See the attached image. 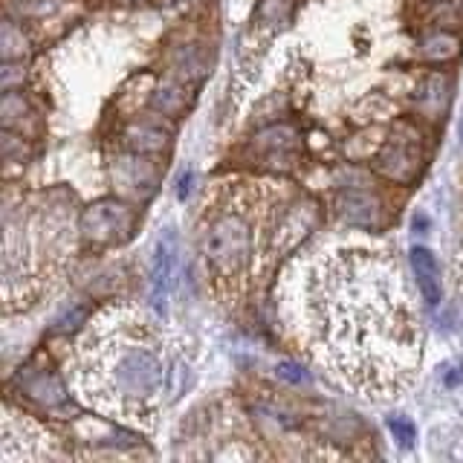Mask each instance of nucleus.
Here are the masks:
<instances>
[{
  "label": "nucleus",
  "instance_id": "f257e3e1",
  "mask_svg": "<svg viewBox=\"0 0 463 463\" xmlns=\"http://www.w3.org/2000/svg\"><path fill=\"white\" fill-rule=\"evenodd\" d=\"M299 339L333 382L363 400H397L423 359V325L403 266L385 247H336L304 269Z\"/></svg>",
  "mask_w": 463,
  "mask_h": 463
},
{
  "label": "nucleus",
  "instance_id": "f03ea898",
  "mask_svg": "<svg viewBox=\"0 0 463 463\" xmlns=\"http://www.w3.org/2000/svg\"><path fill=\"white\" fill-rule=\"evenodd\" d=\"M319 221V205L258 177H226L205 191L197 249L217 299L240 304Z\"/></svg>",
  "mask_w": 463,
  "mask_h": 463
},
{
  "label": "nucleus",
  "instance_id": "7ed1b4c3",
  "mask_svg": "<svg viewBox=\"0 0 463 463\" xmlns=\"http://www.w3.org/2000/svg\"><path fill=\"white\" fill-rule=\"evenodd\" d=\"M179 359L169 336L143 310L113 304L87 319L70 356L82 400L127 426L153 429L174 397Z\"/></svg>",
  "mask_w": 463,
  "mask_h": 463
},
{
  "label": "nucleus",
  "instance_id": "20e7f679",
  "mask_svg": "<svg viewBox=\"0 0 463 463\" xmlns=\"http://www.w3.org/2000/svg\"><path fill=\"white\" fill-rule=\"evenodd\" d=\"M75 247V214L53 200L9 212L4 229V301L6 310L35 304L56 284Z\"/></svg>",
  "mask_w": 463,
  "mask_h": 463
},
{
  "label": "nucleus",
  "instance_id": "39448f33",
  "mask_svg": "<svg viewBox=\"0 0 463 463\" xmlns=\"http://www.w3.org/2000/svg\"><path fill=\"white\" fill-rule=\"evenodd\" d=\"M136 229V209L131 203L105 197L90 203L79 217V235L90 247H119Z\"/></svg>",
  "mask_w": 463,
  "mask_h": 463
},
{
  "label": "nucleus",
  "instance_id": "423d86ee",
  "mask_svg": "<svg viewBox=\"0 0 463 463\" xmlns=\"http://www.w3.org/2000/svg\"><path fill=\"white\" fill-rule=\"evenodd\" d=\"M58 443L53 441L44 426L27 415H15L12 406H6L4 417V446H0V460L4 463H35V460H49L58 458Z\"/></svg>",
  "mask_w": 463,
  "mask_h": 463
},
{
  "label": "nucleus",
  "instance_id": "0eeeda50",
  "mask_svg": "<svg viewBox=\"0 0 463 463\" xmlns=\"http://www.w3.org/2000/svg\"><path fill=\"white\" fill-rule=\"evenodd\" d=\"M177 261H179V235L177 229H162L157 243L151 252V273H148V301L151 310L157 316H165L177 275Z\"/></svg>",
  "mask_w": 463,
  "mask_h": 463
},
{
  "label": "nucleus",
  "instance_id": "6e6552de",
  "mask_svg": "<svg viewBox=\"0 0 463 463\" xmlns=\"http://www.w3.org/2000/svg\"><path fill=\"white\" fill-rule=\"evenodd\" d=\"M420 162H423V153H420V143L417 136L403 127L400 134H394L389 143H385L374 160V171L391 183H411L420 171Z\"/></svg>",
  "mask_w": 463,
  "mask_h": 463
},
{
  "label": "nucleus",
  "instance_id": "1a4fd4ad",
  "mask_svg": "<svg viewBox=\"0 0 463 463\" xmlns=\"http://www.w3.org/2000/svg\"><path fill=\"white\" fill-rule=\"evenodd\" d=\"M339 217L354 229H377L382 223V200L365 186H345L336 200Z\"/></svg>",
  "mask_w": 463,
  "mask_h": 463
},
{
  "label": "nucleus",
  "instance_id": "9d476101",
  "mask_svg": "<svg viewBox=\"0 0 463 463\" xmlns=\"http://www.w3.org/2000/svg\"><path fill=\"white\" fill-rule=\"evenodd\" d=\"M113 179L122 191L148 197L153 186H157V165L148 162L145 153L131 151V157H122L119 162H113Z\"/></svg>",
  "mask_w": 463,
  "mask_h": 463
},
{
  "label": "nucleus",
  "instance_id": "9b49d317",
  "mask_svg": "<svg viewBox=\"0 0 463 463\" xmlns=\"http://www.w3.org/2000/svg\"><path fill=\"white\" fill-rule=\"evenodd\" d=\"M18 382H21V391L27 394L30 400L41 403L44 408H58L67 403V389H64V382L53 374V371L27 368L18 377Z\"/></svg>",
  "mask_w": 463,
  "mask_h": 463
},
{
  "label": "nucleus",
  "instance_id": "f8f14e48",
  "mask_svg": "<svg viewBox=\"0 0 463 463\" xmlns=\"http://www.w3.org/2000/svg\"><path fill=\"white\" fill-rule=\"evenodd\" d=\"M411 273H415L417 290L423 301L429 307H437L443 299V278H441V264H437L434 252L429 247H415L411 249Z\"/></svg>",
  "mask_w": 463,
  "mask_h": 463
},
{
  "label": "nucleus",
  "instance_id": "ddd939ff",
  "mask_svg": "<svg viewBox=\"0 0 463 463\" xmlns=\"http://www.w3.org/2000/svg\"><path fill=\"white\" fill-rule=\"evenodd\" d=\"M171 67L183 79H200V75L209 70V53L203 49V44H183L174 49Z\"/></svg>",
  "mask_w": 463,
  "mask_h": 463
},
{
  "label": "nucleus",
  "instance_id": "4468645a",
  "mask_svg": "<svg viewBox=\"0 0 463 463\" xmlns=\"http://www.w3.org/2000/svg\"><path fill=\"white\" fill-rule=\"evenodd\" d=\"M165 134L157 131V127H151V125H131L125 131V145L127 151H136V153H157L165 148Z\"/></svg>",
  "mask_w": 463,
  "mask_h": 463
},
{
  "label": "nucleus",
  "instance_id": "2eb2a0df",
  "mask_svg": "<svg viewBox=\"0 0 463 463\" xmlns=\"http://www.w3.org/2000/svg\"><path fill=\"white\" fill-rule=\"evenodd\" d=\"M458 53H460V41L449 32H434L423 41V56L432 58V61H449Z\"/></svg>",
  "mask_w": 463,
  "mask_h": 463
},
{
  "label": "nucleus",
  "instance_id": "dca6fc26",
  "mask_svg": "<svg viewBox=\"0 0 463 463\" xmlns=\"http://www.w3.org/2000/svg\"><path fill=\"white\" fill-rule=\"evenodd\" d=\"M153 110H160L162 116H177L179 110L186 108V87L179 84H162L157 93H153Z\"/></svg>",
  "mask_w": 463,
  "mask_h": 463
},
{
  "label": "nucleus",
  "instance_id": "f3484780",
  "mask_svg": "<svg viewBox=\"0 0 463 463\" xmlns=\"http://www.w3.org/2000/svg\"><path fill=\"white\" fill-rule=\"evenodd\" d=\"M0 53H4L6 64L27 56V38H23V32L12 21L4 23V35H0Z\"/></svg>",
  "mask_w": 463,
  "mask_h": 463
},
{
  "label": "nucleus",
  "instance_id": "a211bd4d",
  "mask_svg": "<svg viewBox=\"0 0 463 463\" xmlns=\"http://www.w3.org/2000/svg\"><path fill=\"white\" fill-rule=\"evenodd\" d=\"M293 9V0H261L258 4V18L266 23H278L290 15Z\"/></svg>",
  "mask_w": 463,
  "mask_h": 463
},
{
  "label": "nucleus",
  "instance_id": "6ab92c4d",
  "mask_svg": "<svg viewBox=\"0 0 463 463\" xmlns=\"http://www.w3.org/2000/svg\"><path fill=\"white\" fill-rule=\"evenodd\" d=\"M389 432L394 434V441L400 443L403 449L415 446V441H417V429H415V423L406 420V417H391V420H389Z\"/></svg>",
  "mask_w": 463,
  "mask_h": 463
},
{
  "label": "nucleus",
  "instance_id": "aec40b11",
  "mask_svg": "<svg viewBox=\"0 0 463 463\" xmlns=\"http://www.w3.org/2000/svg\"><path fill=\"white\" fill-rule=\"evenodd\" d=\"M278 377H284V380H290V382H295V385H301V382L310 380L299 365H293V363H284V365H281V368H278Z\"/></svg>",
  "mask_w": 463,
  "mask_h": 463
},
{
  "label": "nucleus",
  "instance_id": "412c9836",
  "mask_svg": "<svg viewBox=\"0 0 463 463\" xmlns=\"http://www.w3.org/2000/svg\"><path fill=\"white\" fill-rule=\"evenodd\" d=\"M455 275H458V287L463 290V243H460L458 258H455Z\"/></svg>",
  "mask_w": 463,
  "mask_h": 463
},
{
  "label": "nucleus",
  "instance_id": "4be33fe9",
  "mask_svg": "<svg viewBox=\"0 0 463 463\" xmlns=\"http://www.w3.org/2000/svg\"><path fill=\"white\" fill-rule=\"evenodd\" d=\"M460 136H463V119H460Z\"/></svg>",
  "mask_w": 463,
  "mask_h": 463
}]
</instances>
